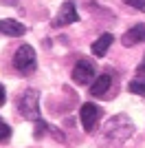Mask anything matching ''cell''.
<instances>
[{"label": "cell", "mask_w": 145, "mask_h": 148, "mask_svg": "<svg viewBox=\"0 0 145 148\" xmlns=\"http://www.w3.org/2000/svg\"><path fill=\"white\" fill-rule=\"evenodd\" d=\"M112 42H115V36H112V33H103V36H99L95 42H92V47H90L92 56H95V58H103L106 53H108V49L112 47Z\"/></svg>", "instance_id": "obj_9"}, {"label": "cell", "mask_w": 145, "mask_h": 148, "mask_svg": "<svg viewBox=\"0 0 145 148\" xmlns=\"http://www.w3.org/2000/svg\"><path fill=\"white\" fill-rule=\"evenodd\" d=\"M99 117H101V108H99L95 102L81 104V108H79V119H81V126H84L86 133H92V130H95Z\"/></svg>", "instance_id": "obj_5"}, {"label": "cell", "mask_w": 145, "mask_h": 148, "mask_svg": "<svg viewBox=\"0 0 145 148\" xmlns=\"http://www.w3.org/2000/svg\"><path fill=\"white\" fill-rule=\"evenodd\" d=\"M127 91L134 93V95H141V97H145V82L136 77V80H132L130 84H127Z\"/></svg>", "instance_id": "obj_11"}, {"label": "cell", "mask_w": 145, "mask_h": 148, "mask_svg": "<svg viewBox=\"0 0 145 148\" xmlns=\"http://www.w3.org/2000/svg\"><path fill=\"white\" fill-rule=\"evenodd\" d=\"M134 122L127 115H115V117H110L103 126V139H108V142H125L130 137L134 135Z\"/></svg>", "instance_id": "obj_2"}, {"label": "cell", "mask_w": 145, "mask_h": 148, "mask_svg": "<svg viewBox=\"0 0 145 148\" xmlns=\"http://www.w3.org/2000/svg\"><path fill=\"white\" fill-rule=\"evenodd\" d=\"M121 42H123V47H134V44H139V42H145V22L134 25L132 29H127L121 36Z\"/></svg>", "instance_id": "obj_7"}, {"label": "cell", "mask_w": 145, "mask_h": 148, "mask_svg": "<svg viewBox=\"0 0 145 148\" xmlns=\"http://www.w3.org/2000/svg\"><path fill=\"white\" fill-rule=\"evenodd\" d=\"M0 33H5V36H24L26 27L13 18H2L0 20Z\"/></svg>", "instance_id": "obj_10"}, {"label": "cell", "mask_w": 145, "mask_h": 148, "mask_svg": "<svg viewBox=\"0 0 145 148\" xmlns=\"http://www.w3.org/2000/svg\"><path fill=\"white\" fill-rule=\"evenodd\" d=\"M13 66H16V71L20 75H31L37 69V58H35V51H33L31 44L18 47L16 56H13Z\"/></svg>", "instance_id": "obj_3"}, {"label": "cell", "mask_w": 145, "mask_h": 148, "mask_svg": "<svg viewBox=\"0 0 145 148\" xmlns=\"http://www.w3.org/2000/svg\"><path fill=\"white\" fill-rule=\"evenodd\" d=\"M125 5H130L132 9H139V11H145V0H125Z\"/></svg>", "instance_id": "obj_13"}, {"label": "cell", "mask_w": 145, "mask_h": 148, "mask_svg": "<svg viewBox=\"0 0 145 148\" xmlns=\"http://www.w3.org/2000/svg\"><path fill=\"white\" fill-rule=\"evenodd\" d=\"M136 77L145 82V62H143V64H139V69H136Z\"/></svg>", "instance_id": "obj_14"}, {"label": "cell", "mask_w": 145, "mask_h": 148, "mask_svg": "<svg viewBox=\"0 0 145 148\" xmlns=\"http://www.w3.org/2000/svg\"><path fill=\"white\" fill-rule=\"evenodd\" d=\"M40 93L35 91V88H24V93L18 97V113L22 115L24 119H29V122L35 124V137L40 139V137L44 135V133H48V135H53L57 142H64V135H62L57 128H53L48 122H44L42 115H40Z\"/></svg>", "instance_id": "obj_1"}, {"label": "cell", "mask_w": 145, "mask_h": 148, "mask_svg": "<svg viewBox=\"0 0 145 148\" xmlns=\"http://www.w3.org/2000/svg\"><path fill=\"white\" fill-rule=\"evenodd\" d=\"M72 82L79 84V86H86V84H92V80L97 77V69L92 64V60H79L75 66H72V73H70Z\"/></svg>", "instance_id": "obj_4"}, {"label": "cell", "mask_w": 145, "mask_h": 148, "mask_svg": "<svg viewBox=\"0 0 145 148\" xmlns=\"http://www.w3.org/2000/svg\"><path fill=\"white\" fill-rule=\"evenodd\" d=\"M5 99H7V93H5V86L0 84V106L5 104Z\"/></svg>", "instance_id": "obj_15"}, {"label": "cell", "mask_w": 145, "mask_h": 148, "mask_svg": "<svg viewBox=\"0 0 145 148\" xmlns=\"http://www.w3.org/2000/svg\"><path fill=\"white\" fill-rule=\"evenodd\" d=\"M110 84H112L110 73L97 75L95 80H92V84H90V95H92V97H103V95L110 91Z\"/></svg>", "instance_id": "obj_8"}, {"label": "cell", "mask_w": 145, "mask_h": 148, "mask_svg": "<svg viewBox=\"0 0 145 148\" xmlns=\"http://www.w3.org/2000/svg\"><path fill=\"white\" fill-rule=\"evenodd\" d=\"M9 137H11V126L0 117V142H9Z\"/></svg>", "instance_id": "obj_12"}, {"label": "cell", "mask_w": 145, "mask_h": 148, "mask_svg": "<svg viewBox=\"0 0 145 148\" xmlns=\"http://www.w3.org/2000/svg\"><path fill=\"white\" fill-rule=\"evenodd\" d=\"M77 20H79V13H77V9H75V2H72V0H66V2H64V5L60 7V11H57V16L53 18L51 27H55V29H60V27L72 25V22H77Z\"/></svg>", "instance_id": "obj_6"}]
</instances>
